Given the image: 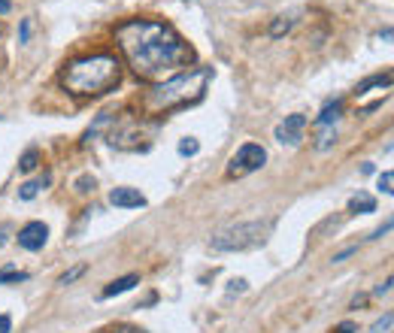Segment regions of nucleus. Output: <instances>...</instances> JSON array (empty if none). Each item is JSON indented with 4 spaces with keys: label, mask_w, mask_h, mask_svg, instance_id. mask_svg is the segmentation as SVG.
<instances>
[{
    "label": "nucleus",
    "mask_w": 394,
    "mask_h": 333,
    "mask_svg": "<svg viewBox=\"0 0 394 333\" xmlns=\"http://www.w3.org/2000/svg\"><path fill=\"white\" fill-rule=\"evenodd\" d=\"M119 49L133 73L146 82H161L195 58V49L161 18H131L116 28Z\"/></svg>",
    "instance_id": "1"
},
{
    "label": "nucleus",
    "mask_w": 394,
    "mask_h": 333,
    "mask_svg": "<svg viewBox=\"0 0 394 333\" xmlns=\"http://www.w3.org/2000/svg\"><path fill=\"white\" fill-rule=\"evenodd\" d=\"M121 82V61L109 52L82 55L64 67L61 85L76 97H97L106 94Z\"/></svg>",
    "instance_id": "2"
},
{
    "label": "nucleus",
    "mask_w": 394,
    "mask_h": 333,
    "mask_svg": "<svg viewBox=\"0 0 394 333\" xmlns=\"http://www.w3.org/2000/svg\"><path fill=\"white\" fill-rule=\"evenodd\" d=\"M212 79V67H191V70H179L170 79L158 82L149 94L143 97V109L149 116H158L164 109H176L185 103H197Z\"/></svg>",
    "instance_id": "3"
},
{
    "label": "nucleus",
    "mask_w": 394,
    "mask_h": 333,
    "mask_svg": "<svg viewBox=\"0 0 394 333\" xmlns=\"http://www.w3.org/2000/svg\"><path fill=\"white\" fill-rule=\"evenodd\" d=\"M273 231V222H240V224H228L221 231L212 234V249L216 251H246V249H255L261 246L264 239Z\"/></svg>",
    "instance_id": "4"
},
{
    "label": "nucleus",
    "mask_w": 394,
    "mask_h": 333,
    "mask_svg": "<svg viewBox=\"0 0 394 333\" xmlns=\"http://www.w3.org/2000/svg\"><path fill=\"white\" fill-rule=\"evenodd\" d=\"M264 164H267V152H264V146H258V143H243L240 148H236V155L231 158V164H228V176H231V179L249 176V173H255V170H261Z\"/></svg>",
    "instance_id": "5"
},
{
    "label": "nucleus",
    "mask_w": 394,
    "mask_h": 333,
    "mask_svg": "<svg viewBox=\"0 0 394 333\" xmlns=\"http://www.w3.org/2000/svg\"><path fill=\"white\" fill-rule=\"evenodd\" d=\"M303 131H307V116L295 112V116H285V121L276 124V140L288 148H297L303 143Z\"/></svg>",
    "instance_id": "6"
},
{
    "label": "nucleus",
    "mask_w": 394,
    "mask_h": 333,
    "mask_svg": "<svg viewBox=\"0 0 394 333\" xmlns=\"http://www.w3.org/2000/svg\"><path fill=\"white\" fill-rule=\"evenodd\" d=\"M46 239H49V227L43 222H28L18 231V246L28 249V251H40L43 246H46Z\"/></svg>",
    "instance_id": "7"
},
{
    "label": "nucleus",
    "mask_w": 394,
    "mask_h": 333,
    "mask_svg": "<svg viewBox=\"0 0 394 333\" xmlns=\"http://www.w3.org/2000/svg\"><path fill=\"white\" fill-rule=\"evenodd\" d=\"M106 140L116 146V148H137V143L133 140H140V131H137V121L133 119H125L119 124V128H112L106 133Z\"/></svg>",
    "instance_id": "8"
},
{
    "label": "nucleus",
    "mask_w": 394,
    "mask_h": 333,
    "mask_svg": "<svg viewBox=\"0 0 394 333\" xmlns=\"http://www.w3.org/2000/svg\"><path fill=\"white\" fill-rule=\"evenodd\" d=\"M109 203L119 206V209H140V206H146V197H143L137 188L121 185V188H112L109 191Z\"/></svg>",
    "instance_id": "9"
},
{
    "label": "nucleus",
    "mask_w": 394,
    "mask_h": 333,
    "mask_svg": "<svg viewBox=\"0 0 394 333\" xmlns=\"http://www.w3.org/2000/svg\"><path fill=\"white\" fill-rule=\"evenodd\" d=\"M137 285H140V275H137V273H128V275H121V279L109 282L100 297H104V300H109V297H119V294H125V291H131V288H137Z\"/></svg>",
    "instance_id": "10"
},
{
    "label": "nucleus",
    "mask_w": 394,
    "mask_h": 333,
    "mask_svg": "<svg viewBox=\"0 0 394 333\" xmlns=\"http://www.w3.org/2000/svg\"><path fill=\"white\" fill-rule=\"evenodd\" d=\"M349 212H361V215L376 212V197H373V194H367V191L352 194V200H349Z\"/></svg>",
    "instance_id": "11"
},
{
    "label": "nucleus",
    "mask_w": 394,
    "mask_h": 333,
    "mask_svg": "<svg viewBox=\"0 0 394 333\" xmlns=\"http://www.w3.org/2000/svg\"><path fill=\"white\" fill-rule=\"evenodd\" d=\"M340 112H343V100H331V103H324V109H322V116L315 119V128H331V124L340 119Z\"/></svg>",
    "instance_id": "12"
},
{
    "label": "nucleus",
    "mask_w": 394,
    "mask_h": 333,
    "mask_svg": "<svg viewBox=\"0 0 394 333\" xmlns=\"http://www.w3.org/2000/svg\"><path fill=\"white\" fill-rule=\"evenodd\" d=\"M49 182H52V173H43L40 179H33V182H25V185L18 188V200H33V197H37V194H40L43 188L49 185Z\"/></svg>",
    "instance_id": "13"
},
{
    "label": "nucleus",
    "mask_w": 394,
    "mask_h": 333,
    "mask_svg": "<svg viewBox=\"0 0 394 333\" xmlns=\"http://www.w3.org/2000/svg\"><path fill=\"white\" fill-rule=\"evenodd\" d=\"M388 85H391V73H379V76H370L367 82L358 85V88H355V94L361 97V94H367L370 88H388Z\"/></svg>",
    "instance_id": "14"
},
{
    "label": "nucleus",
    "mask_w": 394,
    "mask_h": 333,
    "mask_svg": "<svg viewBox=\"0 0 394 333\" xmlns=\"http://www.w3.org/2000/svg\"><path fill=\"white\" fill-rule=\"evenodd\" d=\"M291 28H295V16H279L273 25H270V37L279 40V37H283V33H288Z\"/></svg>",
    "instance_id": "15"
},
{
    "label": "nucleus",
    "mask_w": 394,
    "mask_h": 333,
    "mask_svg": "<svg viewBox=\"0 0 394 333\" xmlns=\"http://www.w3.org/2000/svg\"><path fill=\"white\" fill-rule=\"evenodd\" d=\"M18 167H21V173H31V170H37L40 167V152H37V148H28V152L21 155Z\"/></svg>",
    "instance_id": "16"
},
{
    "label": "nucleus",
    "mask_w": 394,
    "mask_h": 333,
    "mask_svg": "<svg viewBox=\"0 0 394 333\" xmlns=\"http://www.w3.org/2000/svg\"><path fill=\"white\" fill-rule=\"evenodd\" d=\"M28 279V273H21L16 267H6V270H0V285H6V282H25Z\"/></svg>",
    "instance_id": "17"
},
{
    "label": "nucleus",
    "mask_w": 394,
    "mask_h": 333,
    "mask_svg": "<svg viewBox=\"0 0 394 333\" xmlns=\"http://www.w3.org/2000/svg\"><path fill=\"white\" fill-rule=\"evenodd\" d=\"M88 267H85V263H76V267H70V270H67L64 275H61V279H58V285H73L76 279H79V275H82Z\"/></svg>",
    "instance_id": "18"
},
{
    "label": "nucleus",
    "mask_w": 394,
    "mask_h": 333,
    "mask_svg": "<svg viewBox=\"0 0 394 333\" xmlns=\"http://www.w3.org/2000/svg\"><path fill=\"white\" fill-rule=\"evenodd\" d=\"M197 152H200V143L195 140V136H185V140L179 143V155L188 158V155H197Z\"/></svg>",
    "instance_id": "19"
},
{
    "label": "nucleus",
    "mask_w": 394,
    "mask_h": 333,
    "mask_svg": "<svg viewBox=\"0 0 394 333\" xmlns=\"http://www.w3.org/2000/svg\"><path fill=\"white\" fill-rule=\"evenodd\" d=\"M388 327H391V312H385V315H382V318L376 321V324L370 327V333H385Z\"/></svg>",
    "instance_id": "20"
},
{
    "label": "nucleus",
    "mask_w": 394,
    "mask_h": 333,
    "mask_svg": "<svg viewBox=\"0 0 394 333\" xmlns=\"http://www.w3.org/2000/svg\"><path fill=\"white\" fill-rule=\"evenodd\" d=\"M391 185H394V173H382V176H379V191H382V194H391V191H394Z\"/></svg>",
    "instance_id": "21"
},
{
    "label": "nucleus",
    "mask_w": 394,
    "mask_h": 333,
    "mask_svg": "<svg viewBox=\"0 0 394 333\" xmlns=\"http://www.w3.org/2000/svg\"><path fill=\"white\" fill-rule=\"evenodd\" d=\"M76 191H79V194H85V191H94V179H92V176H82V179L76 182Z\"/></svg>",
    "instance_id": "22"
},
{
    "label": "nucleus",
    "mask_w": 394,
    "mask_h": 333,
    "mask_svg": "<svg viewBox=\"0 0 394 333\" xmlns=\"http://www.w3.org/2000/svg\"><path fill=\"white\" fill-rule=\"evenodd\" d=\"M31 18H21V31H18V43H28V37H31Z\"/></svg>",
    "instance_id": "23"
},
{
    "label": "nucleus",
    "mask_w": 394,
    "mask_h": 333,
    "mask_svg": "<svg viewBox=\"0 0 394 333\" xmlns=\"http://www.w3.org/2000/svg\"><path fill=\"white\" fill-rule=\"evenodd\" d=\"M355 251H358V246H349V249H343V251H336V255H334V263H340V261H346L349 255H355Z\"/></svg>",
    "instance_id": "24"
},
{
    "label": "nucleus",
    "mask_w": 394,
    "mask_h": 333,
    "mask_svg": "<svg viewBox=\"0 0 394 333\" xmlns=\"http://www.w3.org/2000/svg\"><path fill=\"white\" fill-rule=\"evenodd\" d=\"M331 333H355V324L352 321H343V324H336Z\"/></svg>",
    "instance_id": "25"
},
{
    "label": "nucleus",
    "mask_w": 394,
    "mask_h": 333,
    "mask_svg": "<svg viewBox=\"0 0 394 333\" xmlns=\"http://www.w3.org/2000/svg\"><path fill=\"white\" fill-rule=\"evenodd\" d=\"M246 288H249V282H246V279H234V282H231V294H234V291H240V294H243Z\"/></svg>",
    "instance_id": "26"
},
{
    "label": "nucleus",
    "mask_w": 394,
    "mask_h": 333,
    "mask_svg": "<svg viewBox=\"0 0 394 333\" xmlns=\"http://www.w3.org/2000/svg\"><path fill=\"white\" fill-rule=\"evenodd\" d=\"M13 330V318L9 315H0V333H9Z\"/></svg>",
    "instance_id": "27"
},
{
    "label": "nucleus",
    "mask_w": 394,
    "mask_h": 333,
    "mask_svg": "<svg viewBox=\"0 0 394 333\" xmlns=\"http://www.w3.org/2000/svg\"><path fill=\"white\" fill-rule=\"evenodd\" d=\"M388 291H391V279H385V282H382V285H379V288H376L373 294H376V297H382V294H388Z\"/></svg>",
    "instance_id": "28"
},
{
    "label": "nucleus",
    "mask_w": 394,
    "mask_h": 333,
    "mask_svg": "<svg viewBox=\"0 0 394 333\" xmlns=\"http://www.w3.org/2000/svg\"><path fill=\"white\" fill-rule=\"evenodd\" d=\"M106 333H140L137 327H128V324H121V327H112V330H106Z\"/></svg>",
    "instance_id": "29"
},
{
    "label": "nucleus",
    "mask_w": 394,
    "mask_h": 333,
    "mask_svg": "<svg viewBox=\"0 0 394 333\" xmlns=\"http://www.w3.org/2000/svg\"><path fill=\"white\" fill-rule=\"evenodd\" d=\"M6 236H9V227L4 224V227H0V249H4V246H6Z\"/></svg>",
    "instance_id": "30"
}]
</instances>
